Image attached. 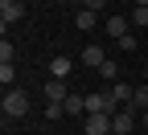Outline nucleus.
I'll return each mask as SVG.
<instances>
[{
    "label": "nucleus",
    "mask_w": 148,
    "mask_h": 135,
    "mask_svg": "<svg viewBox=\"0 0 148 135\" xmlns=\"http://www.w3.org/2000/svg\"><path fill=\"white\" fill-rule=\"evenodd\" d=\"M0 107H4V119H21V115H29V94L12 86V90H4V102Z\"/></svg>",
    "instance_id": "nucleus-1"
},
{
    "label": "nucleus",
    "mask_w": 148,
    "mask_h": 135,
    "mask_svg": "<svg viewBox=\"0 0 148 135\" xmlns=\"http://www.w3.org/2000/svg\"><path fill=\"white\" fill-rule=\"evenodd\" d=\"M123 107L111 98V90H99V94H86V115H119Z\"/></svg>",
    "instance_id": "nucleus-2"
},
{
    "label": "nucleus",
    "mask_w": 148,
    "mask_h": 135,
    "mask_svg": "<svg viewBox=\"0 0 148 135\" xmlns=\"http://www.w3.org/2000/svg\"><path fill=\"white\" fill-rule=\"evenodd\" d=\"M136 131V111L123 107L119 115H111V135H132Z\"/></svg>",
    "instance_id": "nucleus-3"
},
{
    "label": "nucleus",
    "mask_w": 148,
    "mask_h": 135,
    "mask_svg": "<svg viewBox=\"0 0 148 135\" xmlns=\"http://www.w3.org/2000/svg\"><path fill=\"white\" fill-rule=\"evenodd\" d=\"M86 135H111V115H82Z\"/></svg>",
    "instance_id": "nucleus-4"
},
{
    "label": "nucleus",
    "mask_w": 148,
    "mask_h": 135,
    "mask_svg": "<svg viewBox=\"0 0 148 135\" xmlns=\"http://www.w3.org/2000/svg\"><path fill=\"white\" fill-rule=\"evenodd\" d=\"M21 16H25V4H21V0H0V21H4V29L16 25Z\"/></svg>",
    "instance_id": "nucleus-5"
},
{
    "label": "nucleus",
    "mask_w": 148,
    "mask_h": 135,
    "mask_svg": "<svg viewBox=\"0 0 148 135\" xmlns=\"http://www.w3.org/2000/svg\"><path fill=\"white\" fill-rule=\"evenodd\" d=\"M41 94H45L49 102H66V98H70V90H66V82H62V78H49V82L41 86Z\"/></svg>",
    "instance_id": "nucleus-6"
},
{
    "label": "nucleus",
    "mask_w": 148,
    "mask_h": 135,
    "mask_svg": "<svg viewBox=\"0 0 148 135\" xmlns=\"http://www.w3.org/2000/svg\"><path fill=\"white\" fill-rule=\"evenodd\" d=\"M70 70H74V62H70V57L66 53H58V57H53V62H49V78H70Z\"/></svg>",
    "instance_id": "nucleus-7"
},
{
    "label": "nucleus",
    "mask_w": 148,
    "mask_h": 135,
    "mask_svg": "<svg viewBox=\"0 0 148 135\" xmlns=\"http://www.w3.org/2000/svg\"><path fill=\"white\" fill-rule=\"evenodd\" d=\"M107 62V53H103V45H86L82 49V66H90V70H99Z\"/></svg>",
    "instance_id": "nucleus-8"
},
{
    "label": "nucleus",
    "mask_w": 148,
    "mask_h": 135,
    "mask_svg": "<svg viewBox=\"0 0 148 135\" xmlns=\"http://www.w3.org/2000/svg\"><path fill=\"white\" fill-rule=\"evenodd\" d=\"M127 107H132V111H148V82H136V94H132V102H127Z\"/></svg>",
    "instance_id": "nucleus-9"
},
{
    "label": "nucleus",
    "mask_w": 148,
    "mask_h": 135,
    "mask_svg": "<svg viewBox=\"0 0 148 135\" xmlns=\"http://www.w3.org/2000/svg\"><path fill=\"white\" fill-rule=\"evenodd\" d=\"M132 94H136V86H127V82H115V86H111V98H115L119 107L132 102Z\"/></svg>",
    "instance_id": "nucleus-10"
},
{
    "label": "nucleus",
    "mask_w": 148,
    "mask_h": 135,
    "mask_svg": "<svg viewBox=\"0 0 148 135\" xmlns=\"http://www.w3.org/2000/svg\"><path fill=\"white\" fill-rule=\"evenodd\" d=\"M107 37H115V41L127 37V21H123V16H107Z\"/></svg>",
    "instance_id": "nucleus-11"
},
{
    "label": "nucleus",
    "mask_w": 148,
    "mask_h": 135,
    "mask_svg": "<svg viewBox=\"0 0 148 135\" xmlns=\"http://www.w3.org/2000/svg\"><path fill=\"white\" fill-rule=\"evenodd\" d=\"M74 25H78L82 33H86V29H95V12H90V8H78V12H74Z\"/></svg>",
    "instance_id": "nucleus-12"
},
{
    "label": "nucleus",
    "mask_w": 148,
    "mask_h": 135,
    "mask_svg": "<svg viewBox=\"0 0 148 135\" xmlns=\"http://www.w3.org/2000/svg\"><path fill=\"white\" fill-rule=\"evenodd\" d=\"M12 82H16V70H12V62H0V86H4V90H12Z\"/></svg>",
    "instance_id": "nucleus-13"
},
{
    "label": "nucleus",
    "mask_w": 148,
    "mask_h": 135,
    "mask_svg": "<svg viewBox=\"0 0 148 135\" xmlns=\"http://www.w3.org/2000/svg\"><path fill=\"white\" fill-rule=\"evenodd\" d=\"M66 115H74V119H78V115H86V98L70 94V98H66Z\"/></svg>",
    "instance_id": "nucleus-14"
},
{
    "label": "nucleus",
    "mask_w": 148,
    "mask_h": 135,
    "mask_svg": "<svg viewBox=\"0 0 148 135\" xmlns=\"http://www.w3.org/2000/svg\"><path fill=\"white\" fill-rule=\"evenodd\" d=\"M99 74H103V78H107L111 86H115V82H119V66H115V62H111V57H107V62H103V66H99Z\"/></svg>",
    "instance_id": "nucleus-15"
},
{
    "label": "nucleus",
    "mask_w": 148,
    "mask_h": 135,
    "mask_svg": "<svg viewBox=\"0 0 148 135\" xmlns=\"http://www.w3.org/2000/svg\"><path fill=\"white\" fill-rule=\"evenodd\" d=\"M62 115H66V102H49L45 107V119H62Z\"/></svg>",
    "instance_id": "nucleus-16"
},
{
    "label": "nucleus",
    "mask_w": 148,
    "mask_h": 135,
    "mask_svg": "<svg viewBox=\"0 0 148 135\" xmlns=\"http://www.w3.org/2000/svg\"><path fill=\"white\" fill-rule=\"evenodd\" d=\"M136 45H140V41H136L132 33H127V37H119V49H123V53H136Z\"/></svg>",
    "instance_id": "nucleus-17"
},
{
    "label": "nucleus",
    "mask_w": 148,
    "mask_h": 135,
    "mask_svg": "<svg viewBox=\"0 0 148 135\" xmlns=\"http://www.w3.org/2000/svg\"><path fill=\"white\" fill-rule=\"evenodd\" d=\"M132 25H140V29L148 25V8H132Z\"/></svg>",
    "instance_id": "nucleus-18"
},
{
    "label": "nucleus",
    "mask_w": 148,
    "mask_h": 135,
    "mask_svg": "<svg viewBox=\"0 0 148 135\" xmlns=\"http://www.w3.org/2000/svg\"><path fill=\"white\" fill-rule=\"evenodd\" d=\"M0 62H12V41H8V37L0 41Z\"/></svg>",
    "instance_id": "nucleus-19"
},
{
    "label": "nucleus",
    "mask_w": 148,
    "mask_h": 135,
    "mask_svg": "<svg viewBox=\"0 0 148 135\" xmlns=\"http://www.w3.org/2000/svg\"><path fill=\"white\" fill-rule=\"evenodd\" d=\"M82 8H90V12H99V8H107V0H82Z\"/></svg>",
    "instance_id": "nucleus-20"
},
{
    "label": "nucleus",
    "mask_w": 148,
    "mask_h": 135,
    "mask_svg": "<svg viewBox=\"0 0 148 135\" xmlns=\"http://www.w3.org/2000/svg\"><path fill=\"white\" fill-rule=\"evenodd\" d=\"M136 8H148V0H136Z\"/></svg>",
    "instance_id": "nucleus-21"
},
{
    "label": "nucleus",
    "mask_w": 148,
    "mask_h": 135,
    "mask_svg": "<svg viewBox=\"0 0 148 135\" xmlns=\"http://www.w3.org/2000/svg\"><path fill=\"white\" fill-rule=\"evenodd\" d=\"M140 123H144V127H148V111H144V115H140Z\"/></svg>",
    "instance_id": "nucleus-22"
},
{
    "label": "nucleus",
    "mask_w": 148,
    "mask_h": 135,
    "mask_svg": "<svg viewBox=\"0 0 148 135\" xmlns=\"http://www.w3.org/2000/svg\"><path fill=\"white\" fill-rule=\"evenodd\" d=\"M62 4H70V0H62ZM74 4H78V0H74Z\"/></svg>",
    "instance_id": "nucleus-23"
},
{
    "label": "nucleus",
    "mask_w": 148,
    "mask_h": 135,
    "mask_svg": "<svg viewBox=\"0 0 148 135\" xmlns=\"http://www.w3.org/2000/svg\"><path fill=\"white\" fill-rule=\"evenodd\" d=\"M144 82H148V70H144Z\"/></svg>",
    "instance_id": "nucleus-24"
},
{
    "label": "nucleus",
    "mask_w": 148,
    "mask_h": 135,
    "mask_svg": "<svg viewBox=\"0 0 148 135\" xmlns=\"http://www.w3.org/2000/svg\"><path fill=\"white\" fill-rule=\"evenodd\" d=\"M78 4H82V0H78Z\"/></svg>",
    "instance_id": "nucleus-25"
}]
</instances>
